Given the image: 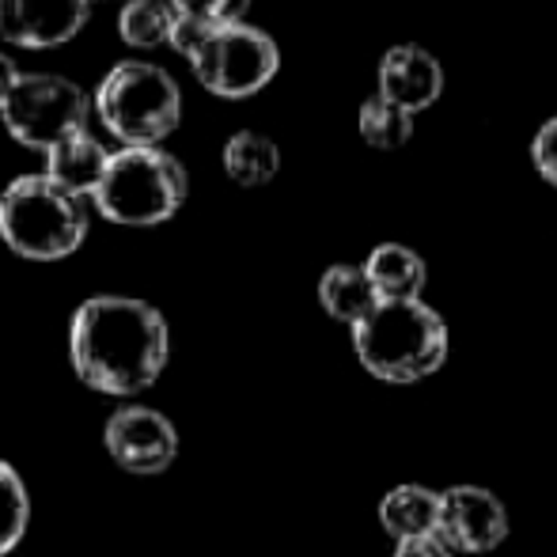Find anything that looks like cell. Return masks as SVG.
<instances>
[{"label": "cell", "mask_w": 557, "mask_h": 557, "mask_svg": "<svg viewBox=\"0 0 557 557\" xmlns=\"http://www.w3.org/2000/svg\"><path fill=\"white\" fill-rule=\"evenodd\" d=\"M69 352L88 387L129 398L160 380L171 334L160 311L137 296H91L73 315Z\"/></svg>", "instance_id": "6da1fadb"}, {"label": "cell", "mask_w": 557, "mask_h": 557, "mask_svg": "<svg viewBox=\"0 0 557 557\" xmlns=\"http://www.w3.org/2000/svg\"><path fill=\"white\" fill-rule=\"evenodd\" d=\"M360 137H364V145L380 148V152H395V148H403L413 137V114L372 96L360 107Z\"/></svg>", "instance_id": "ac0fdd59"}, {"label": "cell", "mask_w": 557, "mask_h": 557, "mask_svg": "<svg viewBox=\"0 0 557 557\" xmlns=\"http://www.w3.org/2000/svg\"><path fill=\"white\" fill-rule=\"evenodd\" d=\"M171 27H175V8L168 0H125L122 15H117V35L133 50L168 46Z\"/></svg>", "instance_id": "e0dca14e"}, {"label": "cell", "mask_w": 557, "mask_h": 557, "mask_svg": "<svg viewBox=\"0 0 557 557\" xmlns=\"http://www.w3.org/2000/svg\"><path fill=\"white\" fill-rule=\"evenodd\" d=\"M186 61L206 91L221 99H247L277 76L281 50L265 30L250 23H227L209 30Z\"/></svg>", "instance_id": "52a82bcc"}, {"label": "cell", "mask_w": 557, "mask_h": 557, "mask_svg": "<svg viewBox=\"0 0 557 557\" xmlns=\"http://www.w3.org/2000/svg\"><path fill=\"white\" fill-rule=\"evenodd\" d=\"M15 81H20V69H15V61L8 53H0V103H4V96L12 91Z\"/></svg>", "instance_id": "603a6c76"}, {"label": "cell", "mask_w": 557, "mask_h": 557, "mask_svg": "<svg viewBox=\"0 0 557 557\" xmlns=\"http://www.w3.org/2000/svg\"><path fill=\"white\" fill-rule=\"evenodd\" d=\"M27 520H30V500H27V485L15 474L12 462L0 459V557L12 554L15 546L27 535Z\"/></svg>", "instance_id": "d6986e66"}, {"label": "cell", "mask_w": 557, "mask_h": 557, "mask_svg": "<svg viewBox=\"0 0 557 557\" xmlns=\"http://www.w3.org/2000/svg\"><path fill=\"white\" fill-rule=\"evenodd\" d=\"M444 96V65L425 46H391L380 61V99L403 107L406 114H421Z\"/></svg>", "instance_id": "8fae6325"}, {"label": "cell", "mask_w": 557, "mask_h": 557, "mask_svg": "<svg viewBox=\"0 0 557 557\" xmlns=\"http://www.w3.org/2000/svg\"><path fill=\"white\" fill-rule=\"evenodd\" d=\"M391 557H455L436 535H418V539H403L395 543V554Z\"/></svg>", "instance_id": "7402d4cb"}, {"label": "cell", "mask_w": 557, "mask_h": 557, "mask_svg": "<svg viewBox=\"0 0 557 557\" xmlns=\"http://www.w3.org/2000/svg\"><path fill=\"white\" fill-rule=\"evenodd\" d=\"M436 516H441V493L421 482H403L383 493L380 500V528L395 543L418 535H436Z\"/></svg>", "instance_id": "5bb4252c"}, {"label": "cell", "mask_w": 557, "mask_h": 557, "mask_svg": "<svg viewBox=\"0 0 557 557\" xmlns=\"http://www.w3.org/2000/svg\"><path fill=\"white\" fill-rule=\"evenodd\" d=\"M224 171L239 186H265L281 171V148L265 133L239 129L224 145Z\"/></svg>", "instance_id": "2e32d148"}, {"label": "cell", "mask_w": 557, "mask_h": 557, "mask_svg": "<svg viewBox=\"0 0 557 557\" xmlns=\"http://www.w3.org/2000/svg\"><path fill=\"white\" fill-rule=\"evenodd\" d=\"M531 160H535L539 175L550 186H557V114L535 133V140H531Z\"/></svg>", "instance_id": "44dd1931"}, {"label": "cell", "mask_w": 557, "mask_h": 557, "mask_svg": "<svg viewBox=\"0 0 557 557\" xmlns=\"http://www.w3.org/2000/svg\"><path fill=\"white\" fill-rule=\"evenodd\" d=\"M364 273L372 281L380 304L391 300H421L429 281V265L425 258L418 255L406 243H380V247L368 255Z\"/></svg>", "instance_id": "7c38bea8"}, {"label": "cell", "mask_w": 557, "mask_h": 557, "mask_svg": "<svg viewBox=\"0 0 557 557\" xmlns=\"http://www.w3.org/2000/svg\"><path fill=\"white\" fill-rule=\"evenodd\" d=\"M190 194L186 168L163 148H117L96 186V209L114 224H163Z\"/></svg>", "instance_id": "277c9868"}, {"label": "cell", "mask_w": 557, "mask_h": 557, "mask_svg": "<svg viewBox=\"0 0 557 557\" xmlns=\"http://www.w3.org/2000/svg\"><path fill=\"white\" fill-rule=\"evenodd\" d=\"M451 349V334L441 311L425 300L375 304L372 315L352 326V352L360 368L383 383H421L436 375Z\"/></svg>", "instance_id": "7a4b0ae2"}, {"label": "cell", "mask_w": 557, "mask_h": 557, "mask_svg": "<svg viewBox=\"0 0 557 557\" xmlns=\"http://www.w3.org/2000/svg\"><path fill=\"white\" fill-rule=\"evenodd\" d=\"M107 451L129 474H160L175 462L178 433L160 410L148 406H122L107 421Z\"/></svg>", "instance_id": "9c48e42d"}, {"label": "cell", "mask_w": 557, "mask_h": 557, "mask_svg": "<svg viewBox=\"0 0 557 557\" xmlns=\"http://www.w3.org/2000/svg\"><path fill=\"white\" fill-rule=\"evenodd\" d=\"M319 304H323L326 315L337 319V323H345L352 331L360 319L372 315V308L380 304V296H375L364 265L342 262V265H331V270L319 277Z\"/></svg>", "instance_id": "9a60e30c"}, {"label": "cell", "mask_w": 557, "mask_h": 557, "mask_svg": "<svg viewBox=\"0 0 557 557\" xmlns=\"http://www.w3.org/2000/svg\"><path fill=\"white\" fill-rule=\"evenodd\" d=\"M88 235L84 198L53 186L46 175H23L0 194V239L20 258L58 262Z\"/></svg>", "instance_id": "3957f363"}, {"label": "cell", "mask_w": 557, "mask_h": 557, "mask_svg": "<svg viewBox=\"0 0 557 557\" xmlns=\"http://www.w3.org/2000/svg\"><path fill=\"white\" fill-rule=\"evenodd\" d=\"M96 111L122 148H160L183 114V96L168 69L152 61H122L103 76Z\"/></svg>", "instance_id": "5b68a950"}, {"label": "cell", "mask_w": 557, "mask_h": 557, "mask_svg": "<svg viewBox=\"0 0 557 557\" xmlns=\"http://www.w3.org/2000/svg\"><path fill=\"white\" fill-rule=\"evenodd\" d=\"M107 160H111V152L91 133H76V137L61 140L46 152V178L61 190L76 194V198H88L103 178Z\"/></svg>", "instance_id": "4fadbf2b"}, {"label": "cell", "mask_w": 557, "mask_h": 557, "mask_svg": "<svg viewBox=\"0 0 557 557\" xmlns=\"http://www.w3.org/2000/svg\"><path fill=\"white\" fill-rule=\"evenodd\" d=\"M91 0H0V38L23 50H50L81 35Z\"/></svg>", "instance_id": "30bf717a"}, {"label": "cell", "mask_w": 557, "mask_h": 557, "mask_svg": "<svg viewBox=\"0 0 557 557\" xmlns=\"http://www.w3.org/2000/svg\"><path fill=\"white\" fill-rule=\"evenodd\" d=\"M436 539L451 554H493L508 539V508L493 490L474 482L441 493Z\"/></svg>", "instance_id": "ba28073f"}, {"label": "cell", "mask_w": 557, "mask_h": 557, "mask_svg": "<svg viewBox=\"0 0 557 557\" xmlns=\"http://www.w3.org/2000/svg\"><path fill=\"white\" fill-rule=\"evenodd\" d=\"M0 117L20 145L50 152L61 140L88 133V96L65 76L20 73L0 103Z\"/></svg>", "instance_id": "8992f818"}, {"label": "cell", "mask_w": 557, "mask_h": 557, "mask_svg": "<svg viewBox=\"0 0 557 557\" xmlns=\"http://www.w3.org/2000/svg\"><path fill=\"white\" fill-rule=\"evenodd\" d=\"M168 4L175 8V15H186V20L227 27V23H243L250 0H168Z\"/></svg>", "instance_id": "ffe728a7"}]
</instances>
